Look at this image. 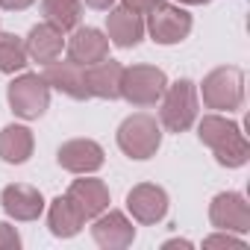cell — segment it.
<instances>
[{"label":"cell","instance_id":"1","mask_svg":"<svg viewBox=\"0 0 250 250\" xmlns=\"http://www.w3.org/2000/svg\"><path fill=\"white\" fill-rule=\"evenodd\" d=\"M200 142L209 145L215 159L227 168H238L247 162V153H250L247 139L241 136L238 124H232L221 115H206L200 121Z\"/></svg>","mask_w":250,"mask_h":250},{"label":"cell","instance_id":"2","mask_svg":"<svg viewBox=\"0 0 250 250\" xmlns=\"http://www.w3.org/2000/svg\"><path fill=\"white\" fill-rule=\"evenodd\" d=\"M118 145L130 159H150L162 145V130H159L156 118H150L145 112L130 115L118 127Z\"/></svg>","mask_w":250,"mask_h":250},{"label":"cell","instance_id":"3","mask_svg":"<svg viewBox=\"0 0 250 250\" xmlns=\"http://www.w3.org/2000/svg\"><path fill=\"white\" fill-rule=\"evenodd\" d=\"M168 88L165 71L153 65H133L124 68L121 74V97L130 100L133 106H153Z\"/></svg>","mask_w":250,"mask_h":250},{"label":"cell","instance_id":"4","mask_svg":"<svg viewBox=\"0 0 250 250\" xmlns=\"http://www.w3.org/2000/svg\"><path fill=\"white\" fill-rule=\"evenodd\" d=\"M162 124L171 133H186L194 118H197V91L194 83L180 80L171 88H165V100H162Z\"/></svg>","mask_w":250,"mask_h":250},{"label":"cell","instance_id":"5","mask_svg":"<svg viewBox=\"0 0 250 250\" xmlns=\"http://www.w3.org/2000/svg\"><path fill=\"white\" fill-rule=\"evenodd\" d=\"M9 106L15 115H21L27 121L42 118L50 106V85L39 74H24L9 83Z\"/></svg>","mask_w":250,"mask_h":250},{"label":"cell","instance_id":"6","mask_svg":"<svg viewBox=\"0 0 250 250\" xmlns=\"http://www.w3.org/2000/svg\"><path fill=\"white\" fill-rule=\"evenodd\" d=\"M244 100V74L238 68H215L203 80V103L209 109H238Z\"/></svg>","mask_w":250,"mask_h":250},{"label":"cell","instance_id":"7","mask_svg":"<svg viewBox=\"0 0 250 250\" xmlns=\"http://www.w3.org/2000/svg\"><path fill=\"white\" fill-rule=\"evenodd\" d=\"M209 221H212V227H218L224 232H247L250 229V206L241 194L224 191L212 200Z\"/></svg>","mask_w":250,"mask_h":250},{"label":"cell","instance_id":"8","mask_svg":"<svg viewBox=\"0 0 250 250\" xmlns=\"http://www.w3.org/2000/svg\"><path fill=\"white\" fill-rule=\"evenodd\" d=\"M191 33V15L180 6L159 3L150 12V36L159 44H177Z\"/></svg>","mask_w":250,"mask_h":250},{"label":"cell","instance_id":"9","mask_svg":"<svg viewBox=\"0 0 250 250\" xmlns=\"http://www.w3.org/2000/svg\"><path fill=\"white\" fill-rule=\"evenodd\" d=\"M127 209L133 212V218L139 224H156L168 212V194H165V188H159L153 183H142L127 194Z\"/></svg>","mask_w":250,"mask_h":250},{"label":"cell","instance_id":"10","mask_svg":"<svg viewBox=\"0 0 250 250\" xmlns=\"http://www.w3.org/2000/svg\"><path fill=\"white\" fill-rule=\"evenodd\" d=\"M56 159L71 174H91L103 165V147L91 139H74V142L59 147Z\"/></svg>","mask_w":250,"mask_h":250},{"label":"cell","instance_id":"11","mask_svg":"<svg viewBox=\"0 0 250 250\" xmlns=\"http://www.w3.org/2000/svg\"><path fill=\"white\" fill-rule=\"evenodd\" d=\"M71 200V206L83 215V221L88 218H97L100 212L109 209V188L100 183V180H74V186L68 188L65 194Z\"/></svg>","mask_w":250,"mask_h":250},{"label":"cell","instance_id":"12","mask_svg":"<svg viewBox=\"0 0 250 250\" xmlns=\"http://www.w3.org/2000/svg\"><path fill=\"white\" fill-rule=\"evenodd\" d=\"M0 203H3V212L15 221H36L44 209V197L39 188L33 186H6L3 194H0Z\"/></svg>","mask_w":250,"mask_h":250},{"label":"cell","instance_id":"13","mask_svg":"<svg viewBox=\"0 0 250 250\" xmlns=\"http://www.w3.org/2000/svg\"><path fill=\"white\" fill-rule=\"evenodd\" d=\"M68 56H71V62H77L83 68L103 62L109 56V39L94 27H80L68 42Z\"/></svg>","mask_w":250,"mask_h":250},{"label":"cell","instance_id":"14","mask_svg":"<svg viewBox=\"0 0 250 250\" xmlns=\"http://www.w3.org/2000/svg\"><path fill=\"white\" fill-rule=\"evenodd\" d=\"M91 235H94V241H97L100 247L124 250V247H130V244H133V238H136V227H133L127 218H124L121 212H109V215L100 212V218H97L94 227H91Z\"/></svg>","mask_w":250,"mask_h":250},{"label":"cell","instance_id":"15","mask_svg":"<svg viewBox=\"0 0 250 250\" xmlns=\"http://www.w3.org/2000/svg\"><path fill=\"white\" fill-rule=\"evenodd\" d=\"M44 83L53 85L56 91L74 97V100H85L88 94V83H85V68L77 62H50L44 71Z\"/></svg>","mask_w":250,"mask_h":250},{"label":"cell","instance_id":"16","mask_svg":"<svg viewBox=\"0 0 250 250\" xmlns=\"http://www.w3.org/2000/svg\"><path fill=\"white\" fill-rule=\"evenodd\" d=\"M62 47H65L62 30L53 27V24H47V21L39 24V27H33L30 36H27V56H33V59L42 62V65L56 62L59 53H62Z\"/></svg>","mask_w":250,"mask_h":250},{"label":"cell","instance_id":"17","mask_svg":"<svg viewBox=\"0 0 250 250\" xmlns=\"http://www.w3.org/2000/svg\"><path fill=\"white\" fill-rule=\"evenodd\" d=\"M121 74H124V65L118 62H94L85 68V83H88V94L91 97H103V100H115L121 97Z\"/></svg>","mask_w":250,"mask_h":250},{"label":"cell","instance_id":"18","mask_svg":"<svg viewBox=\"0 0 250 250\" xmlns=\"http://www.w3.org/2000/svg\"><path fill=\"white\" fill-rule=\"evenodd\" d=\"M106 33H109V39L118 47H136L142 42V36H145V24H142V18L136 12L121 6V9H109V15H106Z\"/></svg>","mask_w":250,"mask_h":250},{"label":"cell","instance_id":"19","mask_svg":"<svg viewBox=\"0 0 250 250\" xmlns=\"http://www.w3.org/2000/svg\"><path fill=\"white\" fill-rule=\"evenodd\" d=\"M33 153V133L27 127H6L0 133V159L9 165H21L27 162Z\"/></svg>","mask_w":250,"mask_h":250},{"label":"cell","instance_id":"20","mask_svg":"<svg viewBox=\"0 0 250 250\" xmlns=\"http://www.w3.org/2000/svg\"><path fill=\"white\" fill-rule=\"evenodd\" d=\"M47 221H50V232L59 235V238H71V235H77L80 227L85 224L83 215L71 206L68 197H56V200L50 203V215H47Z\"/></svg>","mask_w":250,"mask_h":250},{"label":"cell","instance_id":"21","mask_svg":"<svg viewBox=\"0 0 250 250\" xmlns=\"http://www.w3.org/2000/svg\"><path fill=\"white\" fill-rule=\"evenodd\" d=\"M42 9H44L47 24L59 27L62 33H65V30H74V27L80 24V12H83L80 0H44Z\"/></svg>","mask_w":250,"mask_h":250},{"label":"cell","instance_id":"22","mask_svg":"<svg viewBox=\"0 0 250 250\" xmlns=\"http://www.w3.org/2000/svg\"><path fill=\"white\" fill-rule=\"evenodd\" d=\"M27 65V44L18 36H0V71L15 74Z\"/></svg>","mask_w":250,"mask_h":250},{"label":"cell","instance_id":"23","mask_svg":"<svg viewBox=\"0 0 250 250\" xmlns=\"http://www.w3.org/2000/svg\"><path fill=\"white\" fill-rule=\"evenodd\" d=\"M203 247H232V250H244V241H241V238H232V235L227 232V235H212V238H206Z\"/></svg>","mask_w":250,"mask_h":250},{"label":"cell","instance_id":"24","mask_svg":"<svg viewBox=\"0 0 250 250\" xmlns=\"http://www.w3.org/2000/svg\"><path fill=\"white\" fill-rule=\"evenodd\" d=\"M162 0H124V9H130L136 15H150Z\"/></svg>","mask_w":250,"mask_h":250},{"label":"cell","instance_id":"25","mask_svg":"<svg viewBox=\"0 0 250 250\" xmlns=\"http://www.w3.org/2000/svg\"><path fill=\"white\" fill-rule=\"evenodd\" d=\"M0 247H3V250L21 247V235L15 232V227H9V224H0Z\"/></svg>","mask_w":250,"mask_h":250},{"label":"cell","instance_id":"26","mask_svg":"<svg viewBox=\"0 0 250 250\" xmlns=\"http://www.w3.org/2000/svg\"><path fill=\"white\" fill-rule=\"evenodd\" d=\"M30 3H36V0H0L3 9H27Z\"/></svg>","mask_w":250,"mask_h":250},{"label":"cell","instance_id":"27","mask_svg":"<svg viewBox=\"0 0 250 250\" xmlns=\"http://www.w3.org/2000/svg\"><path fill=\"white\" fill-rule=\"evenodd\" d=\"M85 3H88L91 9H109V6H112V0H85Z\"/></svg>","mask_w":250,"mask_h":250},{"label":"cell","instance_id":"28","mask_svg":"<svg viewBox=\"0 0 250 250\" xmlns=\"http://www.w3.org/2000/svg\"><path fill=\"white\" fill-rule=\"evenodd\" d=\"M180 3H209V0H180Z\"/></svg>","mask_w":250,"mask_h":250}]
</instances>
